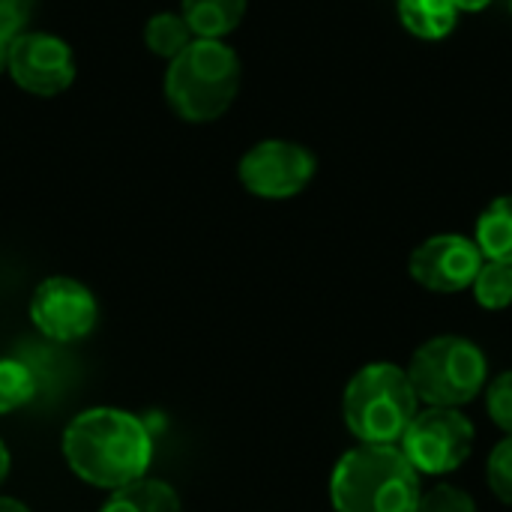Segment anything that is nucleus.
Masks as SVG:
<instances>
[{"mask_svg":"<svg viewBox=\"0 0 512 512\" xmlns=\"http://www.w3.org/2000/svg\"><path fill=\"white\" fill-rule=\"evenodd\" d=\"M63 456L72 474L96 489H123L141 480L153 459L147 426L120 408H90L63 432Z\"/></svg>","mask_w":512,"mask_h":512,"instance_id":"1","label":"nucleus"},{"mask_svg":"<svg viewBox=\"0 0 512 512\" xmlns=\"http://www.w3.org/2000/svg\"><path fill=\"white\" fill-rule=\"evenodd\" d=\"M420 498V474L396 444H360L330 477L336 512H417Z\"/></svg>","mask_w":512,"mask_h":512,"instance_id":"2","label":"nucleus"},{"mask_svg":"<svg viewBox=\"0 0 512 512\" xmlns=\"http://www.w3.org/2000/svg\"><path fill=\"white\" fill-rule=\"evenodd\" d=\"M240 90V57L222 39H192L165 72V96L177 117L210 123Z\"/></svg>","mask_w":512,"mask_h":512,"instance_id":"3","label":"nucleus"},{"mask_svg":"<svg viewBox=\"0 0 512 512\" xmlns=\"http://www.w3.org/2000/svg\"><path fill=\"white\" fill-rule=\"evenodd\" d=\"M417 402L405 369L393 363H369L348 381L342 414L357 441L396 444L417 417Z\"/></svg>","mask_w":512,"mask_h":512,"instance_id":"4","label":"nucleus"},{"mask_svg":"<svg viewBox=\"0 0 512 512\" xmlns=\"http://www.w3.org/2000/svg\"><path fill=\"white\" fill-rule=\"evenodd\" d=\"M405 372L417 399L429 408L468 405L489 384V360L480 345L465 336H435L423 342Z\"/></svg>","mask_w":512,"mask_h":512,"instance_id":"5","label":"nucleus"},{"mask_svg":"<svg viewBox=\"0 0 512 512\" xmlns=\"http://www.w3.org/2000/svg\"><path fill=\"white\" fill-rule=\"evenodd\" d=\"M399 450L417 474H450L474 450V423L459 408L417 411V417L402 435Z\"/></svg>","mask_w":512,"mask_h":512,"instance_id":"6","label":"nucleus"},{"mask_svg":"<svg viewBox=\"0 0 512 512\" xmlns=\"http://www.w3.org/2000/svg\"><path fill=\"white\" fill-rule=\"evenodd\" d=\"M315 168L318 162L303 144L270 138L240 159V183L258 198L282 201L300 195L312 183Z\"/></svg>","mask_w":512,"mask_h":512,"instance_id":"7","label":"nucleus"},{"mask_svg":"<svg viewBox=\"0 0 512 512\" xmlns=\"http://www.w3.org/2000/svg\"><path fill=\"white\" fill-rule=\"evenodd\" d=\"M96 318L99 306L93 291L69 276H51L39 282L30 297V321L48 342H78L96 327Z\"/></svg>","mask_w":512,"mask_h":512,"instance_id":"8","label":"nucleus"},{"mask_svg":"<svg viewBox=\"0 0 512 512\" xmlns=\"http://www.w3.org/2000/svg\"><path fill=\"white\" fill-rule=\"evenodd\" d=\"M483 252L471 237L462 234H438L420 243L411 252L408 273L417 285L435 294H459L474 285L480 267H483Z\"/></svg>","mask_w":512,"mask_h":512,"instance_id":"9","label":"nucleus"},{"mask_svg":"<svg viewBox=\"0 0 512 512\" xmlns=\"http://www.w3.org/2000/svg\"><path fill=\"white\" fill-rule=\"evenodd\" d=\"M18 87L33 96H57L75 81L72 48L51 33H18L9 42V66Z\"/></svg>","mask_w":512,"mask_h":512,"instance_id":"10","label":"nucleus"},{"mask_svg":"<svg viewBox=\"0 0 512 512\" xmlns=\"http://www.w3.org/2000/svg\"><path fill=\"white\" fill-rule=\"evenodd\" d=\"M180 15L198 39H222L240 27L246 0H183Z\"/></svg>","mask_w":512,"mask_h":512,"instance_id":"11","label":"nucleus"},{"mask_svg":"<svg viewBox=\"0 0 512 512\" xmlns=\"http://www.w3.org/2000/svg\"><path fill=\"white\" fill-rule=\"evenodd\" d=\"M486 261L512 264V195L495 198L477 219V237Z\"/></svg>","mask_w":512,"mask_h":512,"instance_id":"12","label":"nucleus"},{"mask_svg":"<svg viewBox=\"0 0 512 512\" xmlns=\"http://www.w3.org/2000/svg\"><path fill=\"white\" fill-rule=\"evenodd\" d=\"M399 18L414 36L435 42L453 33L459 9L453 0H399Z\"/></svg>","mask_w":512,"mask_h":512,"instance_id":"13","label":"nucleus"},{"mask_svg":"<svg viewBox=\"0 0 512 512\" xmlns=\"http://www.w3.org/2000/svg\"><path fill=\"white\" fill-rule=\"evenodd\" d=\"M102 512H180V498L168 483L141 477L117 489Z\"/></svg>","mask_w":512,"mask_h":512,"instance_id":"14","label":"nucleus"},{"mask_svg":"<svg viewBox=\"0 0 512 512\" xmlns=\"http://www.w3.org/2000/svg\"><path fill=\"white\" fill-rule=\"evenodd\" d=\"M39 390V378L33 375L24 357L0 360V414H12L24 408Z\"/></svg>","mask_w":512,"mask_h":512,"instance_id":"15","label":"nucleus"},{"mask_svg":"<svg viewBox=\"0 0 512 512\" xmlns=\"http://www.w3.org/2000/svg\"><path fill=\"white\" fill-rule=\"evenodd\" d=\"M144 42H147V48L153 54L174 60L192 42V30H189V24H186L183 15H177V12H159V15H153L147 21Z\"/></svg>","mask_w":512,"mask_h":512,"instance_id":"16","label":"nucleus"},{"mask_svg":"<svg viewBox=\"0 0 512 512\" xmlns=\"http://www.w3.org/2000/svg\"><path fill=\"white\" fill-rule=\"evenodd\" d=\"M471 288H474V297L483 309H492V312L507 309V306H512V264L483 261Z\"/></svg>","mask_w":512,"mask_h":512,"instance_id":"17","label":"nucleus"},{"mask_svg":"<svg viewBox=\"0 0 512 512\" xmlns=\"http://www.w3.org/2000/svg\"><path fill=\"white\" fill-rule=\"evenodd\" d=\"M486 411L492 417V423L512 435V369L501 372L492 378V384H486Z\"/></svg>","mask_w":512,"mask_h":512,"instance_id":"18","label":"nucleus"},{"mask_svg":"<svg viewBox=\"0 0 512 512\" xmlns=\"http://www.w3.org/2000/svg\"><path fill=\"white\" fill-rule=\"evenodd\" d=\"M486 480L498 501L512 504V435H507L486 462Z\"/></svg>","mask_w":512,"mask_h":512,"instance_id":"19","label":"nucleus"},{"mask_svg":"<svg viewBox=\"0 0 512 512\" xmlns=\"http://www.w3.org/2000/svg\"><path fill=\"white\" fill-rule=\"evenodd\" d=\"M417 512H477V504L468 492H462L459 486H435L429 489L420 504Z\"/></svg>","mask_w":512,"mask_h":512,"instance_id":"20","label":"nucleus"},{"mask_svg":"<svg viewBox=\"0 0 512 512\" xmlns=\"http://www.w3.org/2000/svg\"><path fill=\"white\" fill-rule=\"evenodd\" d=\"M36 0H0V39H15L24 33Z\"/></svg>","mask_w":512,"mask_h":512,"instance_id":"21","label":"nucleus"},{"mask_svg":"<svg viewBox=\"0 0 512 512\" xmlns=\"http://www.w3.org/2000/svg\"><path fill=\"white\" fill-rule=\"evenodd\" d=\"M453 3H456L459 12H462V9H465V12H480V9H486L492 0H453Z\"/></svg>","mask_w":512,"mask_h":512,"instance_id":"22","label":"nucleus"},{"mask_svg":"<svg viewBox=\"0 0 512 512\" xmlns=\"http://www.w3.org/2000/svg\"><path fill=\"white\" fill-rule=\"evenodd\" d=\"M0 512H30L21 501H15V498H0Z\"/></svg>","mask_w":512,"mask_h":512,"instance_id":"23","label":"nucleus"},{"mask_svg":"<svg viewBox=\"0 0 512 512\" xmlns=\"http://www.w3.org/2000/svg\"><path fill=\"white\" fill-rule=\"evenodd\" d=\"M6 474H9V450H6L3 441H0V483L6 480Z\"/></svg>","mask_w":512,"mask_h":512,"instance_id":"24","label":"nucleus"},{"mask_svg":"<svg viewBox=\"0 0 512 512\" xmlns=\"http://www.w3.org/2000/svg\"><path fill=\"white\" fill-rule=\"evenodd\" d=\"M9 66V39H0V72H6Z\"/></svg>","mask_w":512,"mask_h":512,"instance_id":"25","label":"nucleus"},{"mask_svg":"<svg viewBox=\"0 0 512 512\" xmlns=\"http://www.w3.org/2000/svg\"><path fill=\"white\" fill-rule=\"evenodd\" d=\"M510 9H512V0H510Z\"/></svg>","mask_w":512,"mask_h":512,"instance_id":"26","label":"nucleus"}]
</instances>
